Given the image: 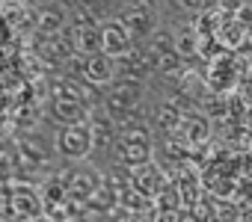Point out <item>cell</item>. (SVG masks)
<instances>
[{
  "mask_svg": "<svg viewBox=\"0 0 252 222\" xmlns=\"http://www.w3.org/2000/svg\"><path fill=\"white\" fill-rule=\"evenodd\" d=\"M158 65H160L166 74H181V56H178L175 51H169V54H160Z\"/></svg>",
  "mask_w": 252,
  "mask_h": 222,
  "instance_id": "9c48e42d",
  "label": "cell"
},
{
  "mask_svg": "<svg viewBox=\"0 0 252 222\" xmlns=\"http://www.w3.org/2000/svg\"><path fill=\"white\" fill-rule=\"evenodd\" d=\"M160 125H163L166 131H172V128L181 125V110H178L172 101H166V104L160 107Z\"/></svg>",
  "mask_w": 252,
  "mask_h": 222,
  "instance_id": "ba28073f",
  "label": "cell"
},
{
  "mask_svg": "<svg viewBox=\"0 0 252 222\" xmlns=\"http://www.w3.org/2000/svg\"><path fill=\"white\" fill-rule=\"evenodd\" d=\"M243 3H246V0H217V9H220V12H228V15H234V12H237Z\"/></svg>",
  "mask_w": 252,
  "mask_h": 222,
  "instance_id": "7c38bea8",
  "label": "cell"
},
{
  "mask_svg": "<svg viewBox=\"0 0 252 222\" xmlns=\"http://www.w3.org/2000/svg\"><path fill=\"white\" fill-rule=\"evenodd\" d=\"M199 36V33H196ZM225 48L217 42V36L214 33H208V36H199L196 39V56H202V62H208V59H214L217 54H222Z\"/></svg>",
  "mask_w": 252,
  "mask_h": 222,
  "instance_id": "52a82bcc",
  "label": "cell"
},
{
  "mask_svg": "<svg viewBox=\"0 0 252 222\" xmlns=\"http://www.w3.org/2000/svg\"><path fill=\"white\" fill-rule=\"evenodd\" d=\"M9 86H12V33L3 18V9H0V110H3Z\"/></svg>",
  "mask_w": 252,
  "mask_h": 222,
  "instance_id": "7a4b0ae2",
  "label": "cell"
},
{
  "mask_svg": "<svg viewBox=\"0 0 252 222\" xmlns=\"http://www.w3.org/2000/svg\"><path fill=\"white\" fill-rule=\"evenodd\" d=\"M222 21V12L220 9H202V12H196V21H193V30L199 33V36H208V33H214L217 30V24Z\"/></svg>",
  "mask_w": 252,
  "mask_h": 222,
  "instance_id": "5b68a950",
  "label": "cell"
},
{
  "mask_svg": "<svg viewBox=\"0 0 252 222\" xmlns=\"http://www.w3.org/2000/svg\"><path fill=\"white\" fill-rule=\"evenodd\" d=\"M181 92H187L190 98L202 101V98H208L214 89L208 86V80H205L202 71H196V68H181Z\"/></svg>",
  "mask_w": 252,
  "mask_h": 222,
  "instance_id": "277c9868",
  "label": "cell"
},
{
  "mask_svg": "<svg viewBox=\"0 0 252 222\" xmlns=\"http://www.w3.org/2000/svg\"><path fill=\"white\" fill-rule=\"evenodd\" d=\"M234 18H237L243 27H252V0H246V3L234 12Z\"/></svg>",
  "mask_w": 252,
  "mask_h": 222,
  "instance_id": "8fae6325",
  "label": "cell"
},
{
  "mask_svg": "<svg viewBox=\"0 0 252 222\" xmlns=\"http://www.w3.org/2000/svg\"><path fill=\"white\" fill-rule=\"evenodd\" d=\"M202 74H205L208 86H211L214 92H220V95H225V92H231V89L240 86L237 68H234V59H231V51H222V54H217L214 59H208L205 68H202Z\"/></svg>",
  "mask_w": 252,
  "mask_h": 222,
  "instance_id": "6da1fadb",
  "label": "cell"
},
{
  "mask_svg": "<svg viewBox=\"0 0 252 222\" xmlns=\"http://www.w3.org/2000/svg\"><path fill=\"white\" fill-rule=\"evenodd\" d=\"M107 48H110L113 54H116V51H125V48H128V39H125V33H116V30H113V33L107 36Z\"/></svg>",
  "mask_w": 252,
  "mask_h": 222,
  "instance_id": "30bf717a",
  "label": "cell"
},
{
  "mask_svg": "<svg viewBox=\"0 0 252 222\" xmlns=\"http://www.w3.org/2000/svg\"><path fill=\"white\" fill-rule=\"evenodd\" d=\"M214 36H217V42H220L225 51H240V48L246 45V27H243L234 15H228V12H222V21L217 24Z\"/></svg>",
  "mask_w": 252,
  "mask_h": 222,
  "instance_id": "3957f363",
  "label": "cell"
},
{
  "mask_svg": "<svg viewBox=\"0 0 252 222\" xmlns=\"http://www.w3.org/2000/svg\"><path fill=\"white\" fill-rule=\"evenodd\" d=\"M196 30H193V24L190 27H184L181 33H178V39H175V54L181 56V59H190V56H196Z\"/></svg>",
  "mask_w": 252,
  "mask_h": 222,
  "instance_id": "8992f818",
  "label": "cell"
}]
</instances>
